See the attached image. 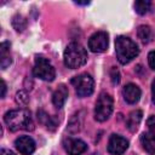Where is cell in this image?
Returning <instances> with one entry per match:
<instances>
[{
	"instance_id": "cell-1",
	"label": "cell",
	"mask_w": 155,
	"mask_h": 155,
	"mask_svg": "<svg viewBox=\"0 0 155 155\" xmlns=\"http://www.w3.org/2000/svg\"><path fill=\"white\" fill-rule=\"evenodd\" d=\"M4 120L8 130L12 132H16L19 130H25V131L34 130V122H33L31 115L27 109L10 110L5 114Z\"/></svg>"
},
{
	"instance_id": "cell-2",
	"label": "cell",
	"mask_w": 155,
	"mask_h": 155,
	"mask_svg": "<svg viewBox=\"0 0 155 155\" xmlns=\"http://www.w3.org/2000/svg\"><path fill=\"white\" fill-rule=\"evenodd\" d=\"M116 58L121 64H127L139 53V48L134 41L127 36H117L115 40Z\"/></svg>"
},
{
	"instance_id": "cell-3",
	"label": "cell",
	"mask_w": 155,
	"mask_h": 155,
	"mask_svg": "<svg viewBox=\"0 0 155 155\" xmlns=\"http://www.w3.org/2000/svg\"><path fill=\"white\" fill-rule=\"evenodd\" d=\"M87 62V52L78 42H70L64 51V64L70 69L82 67Z\"/></svg>"
},
{
	"instance_id": "cell-4",
	"label": "cell",
	"mask_w": 155,
	"mask_h": 155,
	"mask_svg": "<svg viewBox=\"0 0 155 155\" xmlns=\"http://www.w3.org/2000/svg\"><path fill=\"white\" fill-rule=\"evenodd\" d=\"M113 113V98L108 93H101L94 107V119L97 121H105Z\"/></svg>"
},
{
	"instance_id": "cell-5",
	"label": "cell",
	"mask_w": 155,
	"mask_h": 155,
	"mask_svg": "<svg viewBox=\"0 0 155 155\" xmlns=\"http://www.w3.org/2000/svg\"><path fill=\"white\" fill-rule=\"evenodd\" d=\"M71 85L75 87V92L79 97H87L91 96L94 88V82L91 75L88 74H80L71 79Z\"/></svg>"
},
{
	"instance_id": "cell-6",
	"label": "cell",
	"mask_w": 155,
	"mask_h": 155,
	"mask_svg": "<svg viewBox=\"0 0 155 155\" xmlns=\"http://www.w3.org/2000/svg\"><path fill=\"white\" fill-rule=\"evenodd\" d=\"M33 73L36 78H40L45 81H52L56 76V70L53 65L44 57L35 58V65L33 68Z\"/></svg>"
},
{
	"instance_id": "cell-7",
	"label": "cell",
	"mask_w": 155,
	"mask_h": 155,
	"mask_svg": "<svg viewBox=\"0 0 155 155\" xmlns=\"http://www.w3.org/2000/svg\"><path fill=\"white\" fill-rule=\"evenodd\" d=\"M109 45V36L105 31H97L88 39V48L94 53L104 52Z\"/></svg>"
},
{
	"instance_id": "cell-8",
	"label": "cell",
	"mask_w": 155,
	"mask_h": 155,
	"mask_svg": "<svg viewBox=\"0 0 155 155\" xmlns=\"http://www.w3.org/2000/svg\"><path fill=\"white\" fill-rule=\"evenodd\" d=\"M128 148V140L119 134H111L108 142V151L113 155H121Z\"/></svg>"
},
{
	"instance_id": "cell-9",
	"label": "cell",
	"mask_w": 155,
	"mask_h": 155,
	"mask_svg": "<svg viewBox=\"0 0 155 155\" xmlns=\"http://www.w3.org/2000/svg\"><path fill=\"white\" fill-rule=\"evenodd\" d=\"M63 147L69 155H81L87 150V144L76 138H67L63 142Z\"/></svg>"
},
{
	"instance_id": "cell-10",
	"label": "cell",
	"mask_w": 155,
	"mask_h": 155,
	"mask_svg": "<svg viewBox=\"0 0 155 155\" xmlns=\"http://www.w3.org/2000/svg\"><path fill=\"white\" fill-rule=\"evenodd\" d=\"M16 149L22 155H30L35 150V142L29 136H21L15 140Z\"/></svg>"
},
{
	"instance_id": "cell-11",
	"label": "cell",
	"mask_w": 155,
	"mask_h": 155,
	"mask_svg": "<svg viewBox=\"0 0 155 155\" xmlns=\"http://www.w3.org/2000/svg\"><path fill=\"white\" fill-rule=\"evenodd\" d=\"M140 88L134 85V84H127L124 88H122V96L125 98V101L130 104H134L139 101L140 98Z\"/></svg>"
},
{
	"instance_id": "cell-12",
	"label": "cell",
	"mask_w": 155,
	"mask_h": 155,
	"mask_svg": "<svg viewBox=\"0 0 155 155\" xmlns=\"http://www.w3.org/2000/svg\"><path fill=\"white\" fill-rule=\"evenodd\" d=\"M68 87L64 84L58 85V87L56 88V91L52 94V103L54 104V107L57 108H62L68 98Z\"/></svg>"
},
{
	"instance_id": "cell-13",
	"label": "cell",
	"mask_w": 155,
	"mask_h": 155,
	"mask_svg": "<svg viewBox=\"0 0 155 155\" xmlns=\"http://www.w3.org/2000/svg\"><path fill=\"white\" fill-rule=\"evenodd\" d=\"M10 47H11V45L7 41H4L0 45V65H1V69H6L12 63V59L10 56Z\"/></svg>"
},
{
	"instance_id": "cell-14",
	"label": "cell",
	"mask_w": 155,
	"mask_h": 155,
	"mask_svg": "<svg viewBox=\"0 0 155 155\" xmlns=\"http://www.w3.org/2000/svg\"><path fill=\"white\" fill-rule=\"evenodd\" d=\"M142 116H143L142 110H133L130 113V115L127 117V128L131 132L137 131V128L142 121Z\"/></svg>"
},
{
	"instance_id": "cell-15",
	"label": "cell",
	"mask_w": 155,
	"mask_h": 155,
	"mask_svg": "<svg viewBox=\"0 0 155 155\" xmlns=\"http://www.w3.org/2000/svg\"><path fill=\"white\" fill-rule=\"evenodd\" d=\"M38 120H39V122L41 124V125H44L46 128H48V130H54L56 128V126H57V120L53 117V116H51V115H48L46 111H44V110H39L38 111Z\"/></svg>"
},
{
	"instance_id": "cell-16",
	"label": "cell",
	"mask_w": 155,
	"mask_h": 155,
	"mask_svg": "<svg viewBox=\"0 0 155 155\" xmlns=\"http://www.w3.org/2000/svg\"><path fill=\"white\" fill-rule=\"evenodd\" d=\"M140 142L145 151L155 154V136L153 133H143L140 136Z\"/></svg>"
},
{
	"instance_id": "cell-17",
	"label": "cell",
	"mask_w": 155,
	"mask_h": 155,
	"mask_svg": "<svg viewBox=\"0 0 155 155\" xmlns=\"http://www.w3.org/2000/svg\"><path fill=\"white\" fill-rule=\"evenodd\" d=\"M137 35L143 44H148L154 38V31L149 25H140L137 30Z\"/></svg>"
},
{
	"instance_id": "cell-18",
	"label": "cell",
	"mask_w": 155,
	"mask_h": 155,
	"mask_svg": "<svg viewBox=\"0 0 155 155\" xmlns=\"http://www.w3.org/2000/svg\"><path fill=\"white\" fill-rule=\"evenodd\" d=\"M150 7H151V2L149 0H138L134 2V8L139 15L148 13L150 11Z\"/></svg>"
},
{
	"instance_id": "cell-19",
	"label": "cell",
	"mask_w": 155,
	"mask_h": 155,
	"mask_svg": "<svg viewBox=\"0 0 155 155\" xmlns=\"http://www.w3.org/2000/svg\"><path fill=\"white\" fill-rule=\"evenodd\" d=\"M12 25L17 31H23L27 28V19L21 15H16L12 18Z\"/></svg>"
},
{
	"instance_id": "cell-20",
	"label": "cell",
	"mask_w": 155,
	"mask_h": 155,
	"mask_svg": "<svg viewBox=\"0 0 155 155\" xmlns=\"http://www.w3.org/2000/svg\"><path fill=\"white\" fill-rule=\"evenodd\" d=\"M79 119H80V117H79V114H75V115L71 117L70 124H69V126H68L69 131H71V132H78V131L80 130V125H81V122H80Z\"/></svg>"
},
{
	"instance_id": "cell-21",
	"label": "cell",
	"mask_w": 155,
	"mask_h": 155,
	"mask_svg": "<svg viewBox=\"0 0 155 155\" xmlns=\"http://www.w3.org/2000/svg\"><path fill=\"white\" fill-rule=\"evenodd\" d=\"M28 101H29V97H28V94H27L25 91H19V92H17V94H16V102H17L19 105H25V104L28 103Z\"/></svg>"
},
{
	"instance_id": "cell-22",
	"label": "cell",
	"mask_w": 155,
	"mask_h": 155,
	"mask_svg": "<svg viewBox=\"0 0 155 155\" xmlns=\"http://www.w3.org/2000/svg\"><path fill=\"white\" fill-rule=\"evenodd\" d=\"M110 79H111V82L114 85H117L120 82V73L115 67H113L110 69Z\"/></svg>"
},
{
	"instance_id": "cell-23",
	"label": "cell",
	"mask_w": 155,
	"mask_h": 155,
	"mask_svg": "<svg viewBox=\"0 0 155 155\" xmlns=\"http://www.w3.org/2000/svg\"><path fill=\"white\" fill-rule=\"evenodd\" d=\"M147 126L150 130V133H153L155 136V115H151L148 120H147Z\"/></svg>"
},
{
	"instance_id": "cell-24",
	"label": "cell",
	"mask_w": 155,
	"mask_h": 155,
	"mask_svg": "<svg viewBox=\"0 0 155 155\" xmlns=\"http://www.w3.org/2000/svg\"><path fill=\"white\" fill-rule=\"evenodd\" d=\"M148 61H149V65L151 69L155 70V51H151L148 56Z\"/></svg>"
},
{
	"instance_id": "cell-25",
	"label": "cell",
	"mask_w": 155,
	"mask_h": 155,
	"mask_svg": "<svg viewBox=\"0 0 155 155\" xmlns=\"http://www.w3.org/2000/svg\"><path fill=\"white\" fill-rule=\"evenodd\" d=\"M6 93V84L4 80H1V97H5Z\"/></svg>"
},
{
	"instance_id": "cell-26",
	"label": "cell",
	"mask_w": 155,
	"mask_h": 155,
	"mask_svg": "<svg viewBox=\"0 0 155 155\" xmlns=\"http://www.w3.org/2000/svg\"><path fill=\"white\" fill-rule=\"evenodd\" d=\"M151 96H153V103L155 104V80L153 81V84H151Z\"/></svg>"
},
{
	"instance_id": "cell-27",
	"label": "cell",
	"mask_w": 155,
	"mask_h": 155,
	"mask_svg": "<svg viewBox=\"0 0 155 155\" xmlns=\"http://www.w3.org/2000/svg\"><path fill=\"white\" fill-rule=\"evenodd\" d=\"M0 155H15V153L11 151V150H8V149H1Z\"/></svg>"
},
{
	"instance_id": "cell-28",
	"label": "cell",
	"mask_w": 155,
	"mask_h": 155,
	"mask_svg": "<svg viewBox=\"0 0 155 155\" xmlns=\"http://www.w3.org/2000/svg\"><path fill=\"white\" fill-rule=\"evenodd\" d=\"M75 4H78V5H88L90 2L88 1H75Z\"/></svg>"
}]
</instances>
